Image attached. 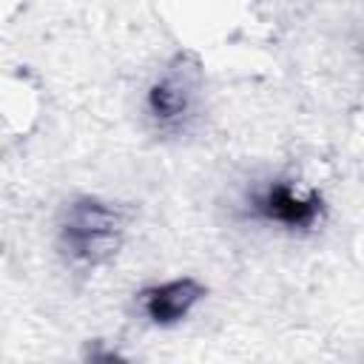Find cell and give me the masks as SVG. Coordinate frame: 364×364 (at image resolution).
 <instances>
[{"mask_svg":"<svg viewBox=\"0 0 364 364\" xmlns=\"http://www.w3.org/2000/svg\"><path fill=\"white\" fill-rule=\"evenodd\" d=\"M131 210L100 196H77L63 208L57 242L63 256L85 270L108 264L125 239Z\"/></svg>","mask_w":364,"mask_h":364,"instance_id":"obj_1","label":"cell"},{"mask_svg":"<svg viewBox=\"0 0 364 364\" xmlns=\"http://www.w3.org/2000/svg\"><path fill=\"white\" fill-rule=\"evenodd\" d=\"M205 88L202 63L193 51H179L148 85L145 111L156 131H182L199 108V94Z\"/></svg>","mask_w":364,"mask_h":364,"instance_id":"obj_2","label":"cell"},{"mask_svg":"<svg viewBox=\"0 0 364 364\" xmlns=\"http://www.w3.org/2000/svg\"><path fill=\"white\" fill-rule=\"evenodd\" d=\"M324 199L316 188L296 179L276 176L256 185L245 196V219L276 225L290 233H310L324 222Z\"/></svg>","mask_w":364,"mask_h":364,"instance_id":"obj_3","label":"cell"},{"mask_svg":"<svg viewBox=\"0 0 364 364\" xmlns=\"http://www.w3.org/2000/svg\"><path fill=\"white\" fill-rule=\"evenodd\" d=\"M205 296H208V287L199 279L182 276V279H171V282H162V284L142 287L136 293V310L156 327H173Z\"/></svg>","mask_w":364,"mask_h":364,"instance_id":"obj_4","label":"cell"}]
</instances>
